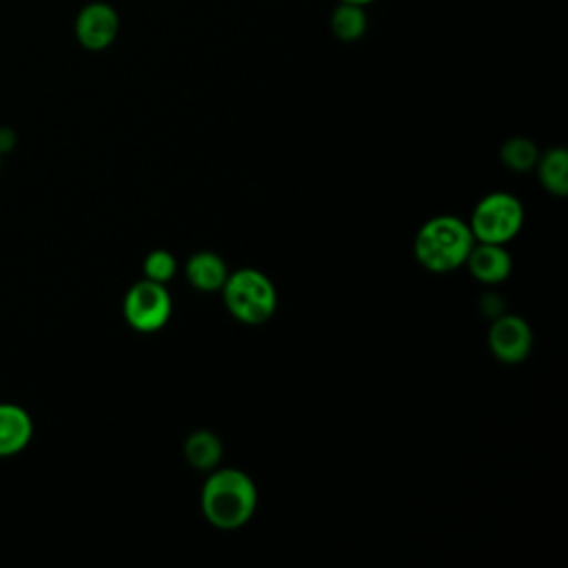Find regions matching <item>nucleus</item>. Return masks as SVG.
Listing matches in <instances>:
<instances>
[{
  "mask_svg": "<svg viewBox=\"0 0 568 568\" xmlns=\"http://www.w3.org/2000/svg\"><path fill=\"white\" fill-rule=\"evenodd\" d=\"M200 504L211 526L235 530L253 517L257 490L246 473L237 468H213L202 486Z\"/></svg>",
  "mask_w": 568,
  "mask_h": 568,
  "instance_id": "nucleus-1",
  "label": "nucleus"
},
{
  "mask_svg": "<svg viewBox=\"0 0 568 568\" xmlns=\"http://www.w3.org/2000/svg\"><path fill=\"white\" fill-rule=\"evenodd\" d=\"M475 244L468 222L455 215L430 217L415 235V257L430 273H450L466 264Z\"/></svg>",
  "mask_w": 568,
  "mask_h": 568,
  "instance_id": "nucleus-2",
  "label": "nucleus"
},
{
  "mask_svg": "<svg viewBox=\"0 0 568 568\" xmlns=\"http://www.w3.org/2000/svg\"><path fill=\"white\" fill-rule=\"evenodd\" d=\"M222 297L229 313L248 326L268 322L277 306L273 282L255 268H237L229 273L222 286Z\"/></svg>",
  "mask_w": 568,
  "mask_h": 568,
  "instance_id": "nucleus-3",
  "label": "nucleus"
},
{
  "mask_svg": "<svg viewBox=\"0 0 568 568\" xmlns=\"http://www.w3.org/2000/svg\"><path fill=\"white\" fill-rule=\"evenodd\" d=\"M524 224L521 202L504 191L481 197L470 215V231L475 242L506 244L510 242Z\"/></svg>",
  "mask_w": 568,
  "mask_h": 568,
  "instance_id": "nucleus-4",
  "label": "nucleus"
},
{
  "mask_svg": "<svg viewBox=\"0 0 568 568\" xmlns=\"http://www.w3.org/2000/svg\"><path fill=\"white\" fill-rule=\"evenodd\" d=\"M171 295L164 284L140 280L124 295V320L138 333H155L171 317Z\"/></svg>",
  "mask_w": 568,
  "mask_h": 568,
  "instance_id": "nucleus-5",
  "label": "nucleus"
},
{
  "mask_svg": "<svg viewBox=\"0 0 568 568\" xmlns=\"http://www.w3.org/2000/svg\"><path fill=\"white\" fill-rule=\"evenodd\" d=\"M75 38L87 51H104L120 31V16L109 2H89L75 16Z\"/></svg>",
  "mask_w": 568,
  "mask_h": 568,
  "instance_id": "nucleus-6",
  "label": "nucleus"
},
{
  "mask_svg": "<svg viewBox=\"0 0 568 568\" xmlns=\"http://www.w3.org/2000/svg\"><path fill=\"white\" fill-rule=\"evenodd\" d=\"M488 348L504 364L524 362L532 348L530 326L519 315L501 313L490 324Z\"/></svg>",
  "mask_w": 568,
  "mask_h": 568,
  "instance_id": "nucleus-7",
  "label": "nucleus"
},
{
  "mask_svg": "<svg viewBox=\"0 0 568 568\" xmlns=\"http://www.w3.org/2000/svg\"><path fill=\"white\" fill-rule=\"evenodd\" d=\"M466 266L475 280L484 284H499L510 275L513 260L504 244L475 242L466 257Z\"/></svg>",
  "mask_w": 568,
  "mask_h": 568,
  "instance_id": "nucleus-8",
  "label": "nucleus"
},
{
  "mask_svg": "<svg viewBox=\"0 0 568 568\" xmlns=\"http://www.w3.org/2000/svg\"><path fill=\"white\" fill-rule=\"evenodd\" d=\"M33 435L31 415L18 406L2 402L0 404V457H11L24 450Z\"/></svg>",
  "mask_w": 568,
  "mask_h": 568,
  "instance_id": "nucleus-9",
  "label": "nucleus"
},
{
  "mask_svg": "<svg viewBox=\"0 0 568 568\" xmlns=\"http://www.w3.org/2000/svg\"><path fill=\"white\" fill-rule=\"evenodd\" d=\"M184 273H186L189 284L202 293L222 291V286L229 277L226 262L217 253H211V251H200V253L191 255L184 266Z\"/></svg>",
  "mask_w": 568,
  "mask_h": 568,
  "instance_id": "nucleus-10",
  "label": "nucleus"
},
{
  "mask_svg": "<svg viewBox=\"0 0 568 568\" xmlns=\"http://www.w3.org/2000/svg\"><path fill=\"white\" fill-rule=\"evenodd\" d=\"M222 442L211 430H195L184 442V457L195 470H213L222 462Z\"/></svg>",
  "mask_w": 568,
  "mask_h": 568,
  "instance_id": "nucleus-11",
  "label": "nucleus"
},
{
  "mask_svg": "<svg viewBox=\"0 0 568 568\" xmlns=\"http://www.w3.org/2000/svg\"><path fill=\"white\" fill-rule=\"evenodd\" d=\"M328 27L337 40L355 42L368 29L366 9L362 4H353V2H337V7L331 11Z\"/></svg>",
  "mask_w": 568,
  "mask_h": 568,
  "instance_id": "nucleus-12",
  "label": "nucleus"
},
{
  "mask_svg": "<svg viewBox=\"0 0 568 568\" xmlns=\"http://www.w3.org/2000/svg\"><path fill=\"white\" fill-rule=\"evenodd\" d=\"M535 166L539 182L548 193L557 197L568 195V153L564 149H550L537 160Z\"/></svg>",
  "mask_w": 568,
  "mask_h": 568,
  "instance_id": "nucleus-13",
  "label": "nucleus"
},
{
  "mask_svg": "<svg viewBox=\"0 0 568 568\" xmlns=\"http://www.w3.org/2000/svg\"><path fill=\"white\" fill-rule=\"evenodd\" d=\"M539 160V151L528 138H510L501 146V162L510 171H530Z\"/></svg>",
  "mask_w": 568,
  "mask_h": 568,
  "instance_id": "nucleus-14",
  "label": "nucleus"
},
{
  "mask_svg": "<svg viewBox=\"0 0 568 568\" xmlns=\"http://www.w3.org/2000/svg\"><path fill=\"white\" fill-rule=\"evenodd\" d=\"M175 271H178V262L169 251L155 248L144 260V277L151 282L166 284L169 280H173Z\"/></svg>",
  "mask_w": 568,
  "mask_h": 568,
  "instance_id": "nucleus-15",
  "label": "nucleus"
},
{
  "mask_svg": "<svg viewBox=\"0 0 568 568\" xmlns=\"http://www.w3.org/2000/svg\"><path fill=\"white\" fill-rule=\"evenodd\" d=\"M479 306H481V311H484L490 320H495V317H499V315L504 313V311H501V297L495 295V293H486V295L481 297Z\"/></svg>",
  "mask_w": 568,
  "mask_h": 568,
  "instance_id": "nucleus-16",
  "label": "nucleus"
},
{
  "mask_svg": "<svg viewBox=\"0 0 568 568\" xmlns=\"http://www.w3.org/2000/svg\"><path fill=\"white\" fill-rule=\"evenodd\" d=\"M337 2H353V4H362V7H366V4H371V2H375V0H337Z\"/></svg>",
  "mask_w": 568,
  "mask_h": 568,
  "instance_id": "nucleus-17",
  "label": "nucleus"
},
{
  "mask_svg": "<svg viewBox=\"0 0 568 568\" xmlns=\"http://www.w3.org/2000/svg\"><path fill=\"white\" fill-rule=\"evenodd\" d=\"M0 169H2V153H0Z\"/></svg>",
  "mask_w": 568,
  "mask_h": 568,
  "instance_id": "nucleus-18",
  "label": "nucleus"
}]
</instances>
